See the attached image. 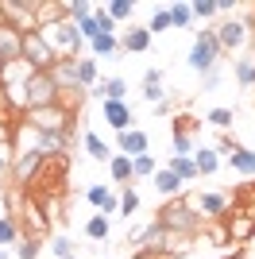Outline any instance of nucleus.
I'll return each mask as SVG.
<instances>
[{"mask_svg": "<svg viewBox=\"0 0 255 259\" xmlns=\"http://www.w3.org/2000/svg\"><path fill=\"white\" fill-rule=\"evenodd\" d=\"M120 155H128V159H139V155H147V136L139 128H128V132H120Z\"/></svg>", "mask_w": 255, "mask_h": 259, "instance_id": "nucleus-11", "label": "nucleus"}, {"mask_svg": "<svg viewBox=\"0 0 255 259\" xmlns=\"http://www.w3.org/2000/svg\"><path fill=\"white\" fill-rule=\"evenodd\" d=\"M70 259H74V255H70Z\"/></svg>", "mask_w": 255, "mask_h": 259, "instance_id": "nucleus-42", "label": "nucleus"}, {"mask_svg": "<svg viewBox=\"0 0 255 259\" xmlns=\"http://www.w3.org/2000/svg\"><path fill=\"white\" fill-rule=\"evenodd\" d=\"M77 81H81V89L97 85V58H81V62H77Z\"/></svg>", "mask_w": 255, "mask_h": 259, "instance_id": "nucleus-22", "label": "nucleus"}, {"mask_svg": "<svg viewBox=\"0 0 255 259\" xmlns=\"http://www.w3.org/2000/svg\"><path fill=\"white\" fill-rule=\"evenodd\" d=\"M20 58H23V35L12 23L0 20V62L8 66V62H20Z\"/></svg>", "mask_w": 255, "mask_h": 259, "instance_id": "nucleus-6", "label": "nucleus"}, {"mask_svg": "<svg viewBox=\"0 0 255 259\" xmlns=\"http://www.w3.org/2000/svg\"><path fill=\"white\" fill-rule=\"evenodd\" d=\"M23 62L31 66L35 74H51L54 66H58V54L47 47V39L39 31H31V35H23Z\"/></svg>", "mask_w": 255, "mask_h": 259, "instance_id": "nucleus-3", "label": "nucleus"}, {"mask_svg": "<svg viewBox=\"0 0 255 259\" xmlns=\"http://www.w3.org/2000/svg\"><path fill=\"white\" fill-rule=\"evenodd\" d=\"M12 170V147H0V174Z\"/></svg>", "mask_w": 255, "mask_h": 259, "instance_id": "nucleus-39", "label": "nucleus"}, {"mask_svg": "<svg viewBox=\"0 0 255 259\" xmlns=\"http://www.w3.org/2000/svg\"><path fill=\"white\" fill-rule=\"evenodd\" d=\"M166 170L178 174V182H190V178H197V162H193V155H174Z\"/></svg>", "mask_w": 255, "mask_h": 259, "instance_id": "nucleus-13", "label": "nucleus"}, {"mask_svg": "<svg viewBox=\"0 0 255 259\" xmlns=\"http://www.w3.org/2000/svg\"><path fill=\"white\" fill-rule=\"evenodd\" d=\"M224 232H228V240H251L255 236V217H251V209H232L228 221H224Z\"/></svg>", "mask_w": 255, "mask_h": 259, "instance_id": "nucleus-7", "label": "nucleus"}, {"mask_svg": "<svg viewBox=\"0 0 255 259\" xmlns=\"http://www.w3.org/2000/svg\"><path fill=\"white\" fill-rule=\"evenodd\" d=\"M105 12L112 16V20H128V16L136 12V4H132V0H112V4H108Z\"/></svg>", "mask_w": 255, "mask_h": 259, "instance_id": "nucleus-30", "label": "nucleus"}, {"mask_svg": "<svg viewBox=\"0 0 255 259\" xmlns=\"http://www.w3.org/2000/svg\"><path fill=\"white\" fill-rule=\"evenodd\" d=\"M23 89H27V112H31V108H51V105H58V85H54L51 74H31Z\"/></svg>", "mask_w": 255, "mask_h": 259, "instance_id": "nucleus-5", "label": "nucleus"}, {"mask_svg": "<svg viewBox=\"0 0 255 259\" xmlns=\"http://www.w3.org/2000/svg\"><path fill=\"white\" fill-rule=\"evenodd\" d=\"M136 209H139V194H136V190H124V194H120V213L132 217Z\"/></svg>", "mask_w": 255, "mask_h": 259, "instance_id": "nucleus-32", "label": "nucleus"}, {"mask_svg": "<svg viewBox=\"0 0 255 259\" xmlns=\"http://www.w3.org/2000/svg\"><path fill=\"white\" fill-rule=\"evenodd\" d=\"M228 159H232V166H236L240 174H255V151H244V147H236Z\"/></svg>", "mask_w": 255, "mask_h": 259, "instance_id": "nucleus-19", "label": "nucleus"}, {"mask_svg": "<svg viewBox=\"0 0 255 259\" xmlns=\"http://www.w3.org/2000/svg\"><path fill=\"white\" fill-rule=\"evenodd\" d=\"M209 124H217V128H228V124H232V108H212V112H209Z\"/></svg>", "mask_w": 255, "mask_h": 259, "instance_id": "nucleus-36", "label": "nucleus"}, {"mask_svg": "<svg viewBox=\"0 0 255 259\" xmlns=\"http://www.w3.org/2000/svg\"><path fill=\"white\" fill-rule=\"evenodd\" d=\"M128 97V81L124 77H108L105 81V101H124Z\"/></svg>", "mask_w": 255, "mask_h": 259, "instance_id": "nucleus-25", "label": "nucleus"}, {"mask_svg": "<svg viewBox=\"0 0 255 259\" xmlns=\"http://www.w3.org/2000/svg\"><path fill=\"white\" fill-rule=\"evenodd\" d=\"M101 112H105V120H108L116 132H128V128H132V108H128L124 101H101Z\"/></svg>", "mask_w": 255, "mask_h": 259, "instance_id": "nucleus-9", "label": "nucleus"}, {"mask_svg": "<svg viewBox=\"0 0 255 259\" xmlns=\"http://www.w3.org/2000/svg\"><path fill=\"white\" fill-rule=\"evenodd\" d=\"M93 20H97V35H112V31H116V20H112L108 12H97Z\"/></svg>", "mask_w": 255, "mask_h": 259, "instance_id": "nucleus-33", "label": "nucleus"}, {"mask_svg": "<svg viewBox=\"0 0 255 259\" xmlns=\"http://www.w3.org/2000/svg\"><path fill=\"white\" fill-rule=\"evenodd\" d=\"M8 244H20V225H16V217H0V248H8Z\"/></svg>", "mask_w": 255, "mask_h": 259, "instance_id": "nucleus-16", "label": "nucleus"}, {"mask_svg": "<svg viewBox=\"0 0 255 259\" xmlns=\"http://www.w3.org/2000/svg\"><path fill=\"white\" fill-rule=\"evenodd\" d=\"M16 255L20 259H35L39 255V236H23L20 244H16Z\"/></svg>", "mask_w": 255, "mask_h": 259, "instance_id": "nucleus-28", "label": "nucleus"}, {"mask_svg": "<svg viewBox=\"0 0 255 259\" xmlns=\"http://www.w3.org/2000/svg\"><path fill=\"white\" fill-rule=\"evenodd\" d=\"M221 58V43H217V31H201L197 35V43L190 47V66L193 70H201V74H212V66Z\"/></svg>", "mask_w": 255, "mask_h": 259, "instance_id": "nucleus-4", "label": "nucleus"}, {"mask_svg": "<svg viewBox=\"0 0 255 259\" xmlns=\"http://www.w3.org/2000/svg\"><path fill=\"white\" fill-rule=\"evenodd\" d=\"M116 35H97V39H93V54H97V58H112V54H116Z\"/></svg>", "mask_w": 255, "mask_h": 259, "instance_id": "nucleus-20", "label": "nucleus"}, {"mask_svg": "<svg viewBox=\"0 0 255 259\" xmlns=\"http://www.w3.org/2000/svg\"><path fill=\"white\" fill-rule=\"evenodd\" d=\"M186 182H178V174H170V170H155V190L159 194H178Z\"/></svg>", "mask_w": 255, "mask_h": 259, "instance_id": "nucleus-17", "label": "nucleus"}, {"mask_svg": "<svg viewBox=\"0 0 255 259\" xmlns=\"http://www.w3.org/2000/svg\"><path fill=\"white\" fill-rule=\"evenodd\" d=\"M193 8L190 4H170V27H190Z\"/></svg>", "mask_w": 255, "mask_h": 259, "instance_id": "nucleus-23", "label": "nucleus"}, {"mask_svg": "<svg viewBox=\"0 0 255 259\" xmlns=\"http://www.w3.org/2000/svg\"><path fill=\"white\" fill-rule=\"evenodd\" d=\"M85 151L93 155V159H101V162H112L108 143H105V140H97V132H89V136H85Z\"/></svg>", "mask_w": 255, "mask_h": 259, "instance_id": "nucleus-18", "label": "nucleus"}, {"mask_svg": "<svg viewBox=\"0 0 255 259\" xmlns=\"http://www.w3.org/2000/svg\"><path fill=\"white\" fill-rule=\"evenodd\" d=\"M166 27H170V8H155V16H151V23H147V31L159 35V31H166Z\"/></svg>", "mask_w": 255, "mask_h": 259, "instance_id": "nucleus-27", "label": "nucleus"}, {"mask_svg": "<svg viewBox=\"0 0 255 259\" xmlns=\"http://www.w3.org/2000/svg\"><path fill=\"white\" fill-rule=\"evenodd\" d=\"M85 236H89V240H105V236H108V217H105V213H101V217H89Z\"/></svg>", "mask_w": 255, "mask_h": 259, "instance_id": "nucleus-24", "label": "nucleus"}, {"mask_svg": "<svg viewBox=\"0 0 255 259\" xmlns=\"http://www.w3.org/2000/svg\"><path fill=\"white\" fill-rule=\"evenodd\" d=\"M108 197H112V190H108V186H89V190H85V201H89V205H105Z\"/></svg>", "mask_w": 255, "mask_h": 259, "instance_id": "nucleus-29", "label": "nucleus"}, {"mask_svg": "<svg viewBox=\"0 0 255 259\" xmlns=\"http://www.w3.org/2000/svg\"><path fill=\"white\" fill-rule=\"evenodd\" d=\"M247 31H244V23H236V20H224L221 27H217V43H221V51H232V47H244Z\"/></svg>", "mask_w": 255, "mask_h": 259, "instance_id": "nucleus-10", "label": "nucleus"}, {"mask_svg": "<svg viewBox=\"0 0 255 259\" xmlns=\"http://www.w3.org/2000/svg\"><path fill=\"white\" fill-rule=\"evenodd\" d=\"M51 248H54V255H58V259H70V255H74V244H70L66 236H54Z\"/></svg>", "mask_w": 255, "mask_h": 259, "instance_id": "nucleus-34", "label": "nucleus"}, {"mask_svg": "<svg viewBox=\"0 0 255 259\" xmlns=\"http://www.w3.org/2000/svg\"><path fill=\"white\" fill-rule=\"evenodd\" d=\"M143 97H147L151 105H162V101H166V93H162V81H143Z\"/></svg>", "mask_w": 255, "mask_h": 259, "instance_id": "nucleus-31", "label": "nucleus"}, {"mask_svg": "<svg viewBox=\"0 0 255 259\" xmlns=\"http://www.w3.org/2000/svg\"><path fill=\"white\" fill-rule=\"evenodd\" d=\"M132 174H155V159H151V155H139V159H132Z\"/></svg>", "mask_w": 255, "mask_h": 259, "instance_id": "nucleus-35", "label": "nucleus"}, {"mask_svg": "<svg viewBox=\"0 0 255 259\" xmlns=\"http://www.w3.org/2000/svg\"><path fill=\"white\" fill-rule=\"evenodd\" d=\"M193 162H197V174H217L221 170V155L212 151V147H201V151L193 155Z\"/></svg>", "mask_w": 255, "mask_h": 259, "instance_id": "nucleus-15", "label": "nucleus"}, {"mask_svg": "<svg viewBox=\"0 0 255 259\" xmlns=\"http://www.w3.org/2000/svg\"><path fill=\"white\" fill-rule=\"evenodd\" d=\"M197 209H201L205 217H212V221H221V217L232 213V205H228V197H224V194H201V197H197Z\"/></svg>", "mask_w": 255, "mask_h": 259, "instance_id": "nucleus-12", "label": "nucleus"}, {"mask_svg": "<svg viewBox=\"0 0 255 259\" xmlns=\"http://www.w3.org/2000/svg\"><path fill=\"white\" fill-rule=\"evenodd\" d=\"M190 8H193V16H205V20H209V16H217V0H197Z\"/></svg>", "mask_w": 255, "mask_h": 259, "instance_id": "nucleus-37", "label": "nucleus"}, {"mask_svg": "<svg viewBox=\"0 0 255 259\" xmlns=\"http://www.w3.org/2000/svg\"><path fill=\"white\" fill-rule=\"evenodd\" d=\"M136 259H174V255H166V251H155V248H139Z\"/></svg>", "mask_w": 255, "mask_h": 259, "instance_id": "nucleus-38", "label": "nucleus"}, {"mask_svg": "<svg viewBox=\"0 0 255 259\" xmlns=\"http://www.w3.org/2000/svg\"><path fill=\"white\" fill-rule=\"evenodd\" d=\"M108 170H112V178H116V182H128V178H132V159H128V155H112Z\"/></svg>", "mask_w": 255, "mask_h": 259, "instance_id": "nucleus-21", "label": "nucleus"}, {"mask_svg": "<svg viewBox=\"0 0 255 259\" xmlns=\"http://www.w3.org/2000/svg\"><path fill=\"white\" fill-rule=\"evenodd\" d=\"M124 47L132 54H143V51H151V31L147 27H132V31L124 35Z\"/></svg>", "mask_w": 255, "mask_h": 259, "instance_id": "nucleus-14", "label": "nucleus"}, {"mask_svg": "<svg viewBox=\"0 0 255 259\" xmlns=\"http://www.w3.org/2000/svg\"><path fill=\"white\" fill-rule=\"evenodd\" d=\"M116 209H120V197H108L105 205H101V213H105V217H112V213H116Z\"/></svg>", "mask_w": 255, "mask_h": 259, "instance_id": "nucleus-40", "label": "nucleus"}, {"mask_svg": "<svg viewBox=\"0 0 255 259\" xmlns=\"http://www.w3.org/2000/svg\"><path fill=\"white\" fill-rule=\"evenodd\" d=\"M39 35L47 39V47H51L58 58H74V54L81 51V31L66 20H54V23H47V27H39Z\"/></svg>", "mask_w": 255, "mask_h": 259, "instance_id": "nucleus-2", "label": "nucleus"}, {"mask_svg": "<svg viewBox=\"0 0 255 259\" xmlns=\"http://www.w3.org/2000/svg\"><path fill=\"white\" fill-rule=\"evenodd\" d=\"M155 221H159L166 232H174V236H193V232L201 228V217L190 209V197H174Z\"/></svg>", "mask_w": 255, "mask_h": 259, "instance_id": "nucleus-1", "label": "nucleus"}, {"mask_svg": "<svg viewBox=\"0 0 255 259\" xmlns=\"http://www.w3.org/2000/svg\"><path fill=\"white\" fill-rule=\"evenodd\" d=\"M47 162V155L42 151H23L12 159V170H16V182H31L35 174H39V166Z\"/></svg>", "mask_w": 255, "mask_h": 259, "instance_id": "nucleus-8", "label": "nucleus"}, {"mask_svg": "<svg viewBox=\"0 0 255 259\" xmlns=\"http://www.w3.org/2000/svg\"><path fill=\"white\" fill-rule=\"evenodd\" d=\"M0 259H8V255H4V248H0Z\"/></svg>", "mask_w": 255, "mask_h": 259, "instance_id": "nucleus-41", "label": "nucleus"}, {"mask_svg": "<svg viewBox=\"0 0 255 259\" xmlns=\"http://www.w3.org/2000/svg\"><path fill=\"white\" fill-rule=\"evenodd\" d=\"M236 81H240V85H255V62L251 58H240V62H236Z\"/></svg>", "mask_w": 255, "mask_h": 259, "instance_id": "nucleus-26", "label": "nucleus"}]
</instances>
